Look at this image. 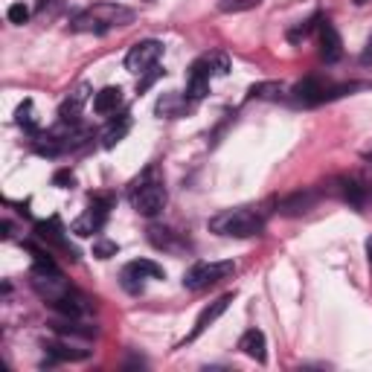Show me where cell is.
Here are the masks:
<instances>
[{"mask_svg": "<svg viewBox=\"0 0 372 372\" xmlns=\"http://www.w3.org/2000/svg\"><path fill=\"white\" fill-rule=\"evenodd\" d=\"M265 227L262 215L253 213L251 206H239V210H224L215 218H210V230L218 233V236H236V239H247L256 236V233Z\"/></svg>", "mask_w": 372, "mask_h": 372, "instance_id": "6da1fadb", "label": "cell"}, {"mask_svg": "<svg viewBox=\"0 0 372 372\" xmlns=\"http://www.w3.org/2000/svg\"><path fill=\"white\" fill-rule=\"evenodd\" d=\"M134 21V12L131 9H122V6H93L88 12H81V15L70 23V30L76 32H105L111 30V26H126Z\"/></svg>", "mask_w": 372, "mask_h": 372, "instance_id": "7a4b0ae2", "label": "cell"}, {"mask_svg": "<svg viewBox=\"0 0 372 372\" xmlns=\"http://www.w3.org/2000/svg\"><path fill=\"white\" fill-rule=\"evenodd\" d=\"M233 271H236L233 262H195V265L184 273V288H189V291H201V288H210L215 282L227 280Z\"/></svg>", "mask_w": 372, "mask_h": 372, "instance_id": "3957f363", "label": "cell"}, {"mask_svg": "<svg viewBox=\"0 0 372 372\" xmlns=\"http://www.w3.org/2000/svg\"><path fill=\"white\" fill-rule=\"evenodd\" d=\"M131 206L140 215H157L166 206V189L157 181H140L131 186Z\"/></svg>", "mask_w": 372, "mask_h": 372, "instance_id": "277c9868", "label": "cell"}, {"mask_svg": "<svg viewBox=\"0 0 372 372\" xmlns=\"http://www.w3.org/2000/svg\"><path fill=\"white\" fill-rule=\"evenodd\" d=\"M163 56V44L160 41H140V44H134L128 50V56H126V70L128 73H137V76H143L148 70H155L157 61Z\"/></svg>", "mask_w": 372, "mask_h": 372, "instance_id": "5b68a950", "label": "cell"}, {"mask_svg": "<svg viewBox=\"0 0 372 372\" xmlns=\"http://www.w3.org/2000/svg\"><path fill=\"white\" fill-rule=\"evenodd\" d=\"M108 206H111V198H105V195L93 198V206L76 218V222L70 224V230L76 233V236H81V239H88V236H93V233H99V230L105 227Z\"/></svg>", "mask_w": 372, "mask_h": 372, "instance_id": "8992f818", "label": "cell"}, {"mask_svg": "<svg viewBox=\"0 0 372 372\" xmlns=\"http://www.w3.org/2000/svg\"><path fill=\"white\" fill-rule=\"evenodd\" d=\"M210 79H213V70H210V61H206V56H204L189 67V76H186V96L189 99H204V96L210 93Z\"/></svg>", "mask_w": 372, "mask_h": 372, "instance_id": "52a82bcc", "label": "cell"}, {"mask_svg": "<svg viewBox=\"0 0 372 372\" xmlns=\"http://www.w3.org/2000/svg\"><path fill=\"white\" fill-rule=\"evenodd\" d=\"M233 302V294H224V297H218L215 302H210V306H206L201 314H198V320H195V329H192V332L186 335V340H195V337H201L206 329H210L218 317H222L224 311H227V306Z\"/></svg>", "mask_w": 372, "mask_h": 372, "instance_id": "ba28073f", "label": "cell"}, {"mask_svg": "<svg viewBox=\"0 0 372 372\" xmlns=\"http://www.w3.org/2000/svg\"><path fill=\"white\" fill-rule=\"evenodd\" d=\"M320 56H323L329 64L337 61V59L343 56L340 35H337V30H335V23H329V21L320 23Z\"/></svg>", "mask_w": 372, "mask_h": 372, "instance_id": "9c48e42d", "label": "cell"}, {"mask_svg": "<svg viewBox=\"0 0 372 372\" xmlns=\"http://www.w3.org/2000/svg\"><path fill=\"white\" fill-rule=\"evenodd\" d=\"M239 349L247 355V358H253V361H265L268 352H265V335L259 332V329H251V332H244L242 340H239Z\"/></svg>", "mask_w": 372, "mask_h": 372, "instance_id": "30bf717a", "label": "cell"}, {"mask_svg": "<svg viewBox=\"0 0 372 372\" xmlns=\"http://www.w3.org/2000/svg\"><path fill=\"white\" fill-rule=\"evenodd\" d=\"M122 105V90L119 88H102L99 93L93 96V111L96 114H114L117 108Z\"/></svg>", "mask_w": 372, "mask_h": 372, "instance_id": "8fae6325", "label": "cell"}, {"mask_svg": "<svg viewBox=\"0 0 372 372\" xmlns=\"http://www.w3.org/2000/svg\"><path fill=\"white\" fill-rule=\"evenodd\" d=\"M294 93H297V99H300V102H306V105H317V102L329 99L326 88H323L317 79H306V81H300V85L294 88Z\"/></svg>", "mask_w": 372, "mask_h": 372, "instance_id": "7c38bea8", "label": "cell"}, {"mask_svg": "<svg viewBox=\"0 0 372 372\" xmlns=\"http://www.w3.org/2000/svg\"><path fill=\"white\" fill-rule=\"evenodd\" d=\"M314 204H317V192H297V195L285 198V201L280 204V210H282L285 215H300V213H309Z\"/></svg>", "mask_w": 372, "mask_h": 372, "instance_id": "4fadbf2b", "label": "cell"}, {"mask_svg": "<svg viewBox=\"0 0 372 372\" xmlns=\"http://www.w3.org/2000/svg\"><path fill=\"white\" fill-rule=\"evenodd\" d=\"M35 236L41 242H50V244H56V247H67L64 244V230L59 224V218H50V222H38L35 224Z\"/></svg>", "mask_w": 372, "mask_h": 372, "instance_id": "5bb4252c", "label": "cell"}, {"mask_svg": "<svg viewBox=\"0 0 372 372\" xmlns=\"http://www.w3.org/2000/svg\"><path fill=\"white\" fill-rule=\"evenodd\" d=\"M85 99H88V88L81 85L79 90H73V96H67V102L61 105V119L73 122L79 117V111H81V105H85Z\"/></svg>", "mask_w": 372, "mask_h": 372, "instance_id": "9a60e30c", "label": "cell"}, {"mask_svg": "<svg viewBox=\"0 0 372 372\" xmlns=\"http://www.w3.org/2000/svg\"><path fill=\"white\" fill-rule=\"evenodd\" d=\"M128 128H131V119H128V117H122L119 126H117V122H111V126L105 128V134H102V146H105V148H114V146L122 140V137L128 134Z\"/></svg>", "mask_w": 372, "mask_h": 372, "instance_id": "2e32d148", "label": "cell"}, {"mask_svg": "<svg viewBox=\"0 0 372 372\" xmlns=\"http://www.w3.org/2000/svg\"><path fill=\"white\" fill-rule=\"evenodd\" d=\"M119 280H122V288H126L128 294H140V291H143V280H146V277H143V273L137 271L134 265H126V268H122V277H119Z\"/></svg>", "mask_w": 372, "mask_h": 372, "instance_id": "e0dca14e", "label": "cell"}, {"mask_svg": "<svg viewBox=\"0 0 372 372\" xmlns=\"http://www.w3.org/2000/svg\"><path fill=\"white\" fill-rule=\"evenodd\" d=\"M18 126L21 128H26V131H35L38 128V117H35V105H32V99H26L21 108H18Z\"/></svg>", "mask_w": 372, "mask_h": 372, "instance_id": "ac0fdd59", "label": "cell"}, {"mask_svg": "<svg viewBox=\"0 0 372 372\" xmlns=\"http://www.w3.org/2000/svg\"><path fill=\"white\" fill-rule=\"evenodd\" d=\"M184 108H186L184 99H177V96H163V99L157 102V114L160 117H177V114H184Z\"/></svg>", "mask_w": 372, "mask_h": 372, "instance_id": "d6986e66", "label": "cell"}, {"mask_svg": "<svg viewBox=\"0 0 372 372\" xmlns=\"http://www.w3.org/2000/svg\"><path fill=\"white\" fill-rule=\"evenodd\" d=\"M131 265L140 271L143 277H151V280H163V277H166V271H163L157 262H151V259H137V262H131Z\"/></svg>", "mask_w": 372, "mask_h": 372, "instance_id": "ffe728a7", "label": "cell"}, {"mask_svg": "<svg viewBox=\"0 0 372 372\" xmlns=\"http://www.w3.org/2000/svg\"><path fill=\"white\" fill-rule=\"evenodd\" d=\"M262 0H218V9L222 12H247V9H253L259 6Z\"/></svg>", "mask_w": 372, "mask_h": 372, "instance_id": "44dd1931", "label": "cell"}, {"mask_svg": "<svg viewBox=\"0 0 372 372\" xmlns=\"http://www.w3.org/2000/svg\"><path fill=\"white\" fill-rule=\"evenodd\" d=\"M119 253V244L117 242H105V239H99L93 244V256L96 259H111V256H117Z\"/></svg>", "mask_w": 372, "mask_h": 372, "instance_id": "7402d4cb", "label": "cell"}, {"mask_svg": "<svg viewBox=\"0 0 372 372\" xmlns=\"http://www.w3.org/2000/svg\"><path fill=\"white\" fill-rule=\"evenodd\" d=\"M340 186H343V195H346L355 206H361V204H364V189L358 186L355 181H340Z\"/></svg>", "mask_w": 372, "mask_h": 372, "instance_id": "603a6c76", "label": "cell"}, {"mask_svg": "<svg viewBox=\"0 0 372 372\" xmlns=\"http://www.w3.org/2000/svg\"><path fill=\"white\" fill-rule=\"evenodd\" d=\"M6 15H9L12 23H26V21H30V9H26L23 3H12Z\"/></svg>", "mask_w": 372, "mask_h": 372, "instance_id": "cb8c5ba5", "label": "cell"}, {"mask_svg": "<svg viewBox=\"0 0 372 372\" xmlns=\"http://www.w3.org/2000/svg\"><path fill=\"white\" fill-rule=\"evenodd\" d=\"M52 184H56L59 189H70L76 184V175L70 169H61V172H56V177H52Z\"/></svg>", "mask_w": 372, "mask_h": 372, "instance_id": "d4e9b609", "label": "cell"}, {"mask_svg": "<svg viewBox=\"0 0 372 372\" xmlns=\"http://www.w3.org/2000/svg\"><path fill=\"white\" fill-rule=\"evenodd\" d=\"M280 90H282V85L271 81V85H253V88H251V96H277Z\"/></svg>", "mask_w": 372, "mask_h": 372, "instance_id": "484cf974", "label": "cell"}, {"mask_svg": "<svg viewBox=\"0 0 372 372\" xmlns=\"http://www.w3.org/2000/svg\"><path fill=\"white\" fill-rule=\"evenodd\" d=\"M361 61H364V64H372V38L366 41V47H364V52H361Z\"/></svg>", "mask_w": 372, "mask_h": 372, "instance_id": "4316f807", "label": "cell"}, {"mask_svg": "<svg viewBox=\"0 0 372 372\" xmlns=\"http://www.w3.org/2000/svg\"><path fill=\"white\" fill-rule=\"evenodd\" d=\"M366 253H369V262H372V239L366 242Z\"/></svg>", "mask_w": 372, "mask_h": 372, "instance_id": "83f0119b", "label": "cell"}, {"mask_svg": "<svg viewBox=\"0 0 372 372\" xmlns=\"http://www.w3.org/2000/svg\"><path fill=\"white\" fill-rule=\"evenodd\" d=\"M355 3H358V6H364V3H369V0H355Z\"/></svg>", "mask_w": 372, "mask_h": 372, "instance_id": "f1b7e54d", "label": "cell"}, {"mask_svg": "<svg viewBox=\"0 0 372 372\" xmlns=\"http://www.w3.org/2000/svg\"><path fill=\"white\" fill-rule=\"evenodd\" d=\"M369 160H372V155H369Z\"/></svg>", "mask_w": 372, "mask_h": 372, "instance_id": "f546056e", "label": "cell"}]
</instances>
